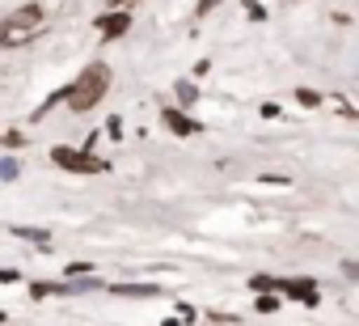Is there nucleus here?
<instances>
[{"label":"nucleus","mask_w":359,"mask_h":326,"mask_svg":"<svg viewBox=\"0 0 359 326\" xmlns=\"http://www.w3.org/2000/svg\"><path fill=\"white\" fill-rule=\"evenodd\" d=\"M106 89H110V68H106V64H89V68L68 85L64 102H68L76 115H85V110H93V106L106 98Z\"/></svg>","instance_id":"f257e3e1"},{"label":"nucleus","mask_w":359,"mask_h":326,"mask_svg":"<svg viewBox=\"0 0 359 326\" xmlns=\"http://www.w3.org/2000/svg\"><path fill=\"white\" fill-rule=\"evenodd\" d=\"M43 18H47L43 5H26V9L9 13L5 22H0V47H13V43H22V39H34L39 26H43Z\"/></svg>","instance_id":"f03ea898"},{"label":"nucleus","mask_w":359,"mask_h":326,"mask_svg":"<svg viewBox=\"0 0 359 326\" xmlns=\"http://www.w3.org/2000/svg\"><path fill=\"white\" fill-rule=\"evenodd\" d=\"M51 161L55 166H64V170H72V174H102V170H110V161H102V157H93L89 148H51Z\"/></svg>","instance_id":"7ed1b4c3"},{"label":"nucleus","mask_w":359,"mask_h":326,"mask_svg":"<svg viewBox=\"0 0 359 326\" xmlns=\"http://www.w3.org/2000/svg\"><path fill=\"white\" fill-rule=\"evenodd\" d=\"M161 119H165V127H169V131H177V136H195V131H203V123H199V119H191L187 110H177V106H165V110H161Z\"/></svg>","instance_id":"20e7f679"},{"label":"nucleus","mask_w":359,"mask_h":326,"mask_svg":"<svg viewBox=\"0 0 359 326\" xmlns=\"http://www.w3.org/2000/svg\"><path fill=\"white\" fill-rule=\"evenodd\" d=\"M93 26L102 30V39H123L127 26H131V18H127V9H110V13H102Z\"/></svg>","instance_id":"39448f33"},{"label":"nucleus","mask_w":359,"mask_h":326,"mask_svg":"<svg viewBox=\"0 0 359 326\" xmlns=\"http://www.w3.org/2000/svg\"><path fill=\"white\" fill-rule=\"evenodd\" d=\"M283 292H287L292 301H300V305H317V284H313V280H287Z\"/></svg>","instance_id":"423d86ee"},{"label":"nucleus","mask_w":359,"mask_h":326,"mask_svg":"<svg viewBox=\"0 0 359 326\" xmlns=\"http://www.w3.org/2000/svg\"><path fill=\"white\" fill-rule=\"evenodd\" d=\"M173 93H177V102H182V106H195V102H199V85H195V81H177Z\"/></svg>","instance_id":"0eeeda50"},{"label":"nucleus","mask_w":359,"mask_h":326,"mask_svg":"<svg viewBox=\"0 0 359 326\" xmlns=\"http://www.w3.org/2000/svg\"><path fill=\"white\" fill-rule=\"evenodd\" d=\"M118 296H156V284H114Z\"/></svg>","instance_id":"6e6552de"},{"label":"nucleus","mask_w":359,"mask_h":326,"mask_svg":"<svg viewBox=\"0 0 359 326\" xmlns=\"http://www.w3.org/2000/svg\"><path fill=\"white\" fill-rule=\"evenodd\" d=\"M13 233H18V237H26V242H34V246H43V250L51 246V237H47V229H13Z\"/></svg>","instance_id":"1a4fd4ad"},{"label":"nucleus","mask_w":359,"mask_h":326,"mask_svg":"<svg viewBox=\"0 0 359 326\" xmlns=\"http://www.w3.org/2000/svg\"><path fill=\"white\" fill-rule=\"evenodd\" d=\"M0 178H5V183H13V178H18V161H13V157L0 161Z\"/></svg>","instance_id":"9d476101"},{"label":"nucleus","mask_w":359,"mask_h":326,"mask_svg":"<svg viewBox=\"0 0 359 326\" xmlns=\"http://www.w3.org/2000/svg\"><path fill=\"white\" fill-rule=\"evenodd\" d=\"M296 102H300V106H321V93H313V89H296Z\"/></svg>","instance_id":"9b49d317"},{"label":"nucleus","mask_w":359,"mask_h":326,"mask_svg":"<svg viewBox=\"0 0 359 326\" xmlns=\"http://www.w3.org/2000/svg\"><path fill=\"white\" fill-rule=\"evenodd\" d=\"M258 309H262V313H275V309H279V301H275L271 292H262V296H258Z\"/></svg>","instance_id":"f8f14e48"},{"label":"nucleus","mask_w":359,"mask_h":326,"mask_svg":"<svg viewBox=\"0 0 359 326\" xmlns=\"http://www.w3.org/2000/svg\"><path fill=\"white\" fill-rule=\"evenodd\" d=\"M245 13H250V18H258V22H262V18H266V9H262V5H258V0H245Z\"/></svg>","instance_id":"ddd939ff"},{"label":"nucleus","mask_w":359,"mask_h":326,"mask_svg":"<svg viewBox=\"0 0 359 326\" xmlns=\"http://www.w3.org/2000/svg\"><path fill=\"white\" fill-rule=\"evenodd\" d=\"M106 131H110V136H114V140H123V119H118V115H114V119H110V123H106Z\"/></svg>","instance_id":"4468645a"},{"label":"nucleus","mask_w":359,"mask_h":326,"mask_svg":"<svg viewBox=\"0 0 359 326\" xmlns=\"http://www.w3.org/2000/svg\"><path fill=\"white\" fill-rule=\"evenodd\" d=\"M64 271H68V275H89V263H68Z\"/></svg>","instance_id":"2eb2a0df"},{"label":"nucleus","mask_w":359,"mask_h":326,"mask_svg":"<svg viewBox=\"0 0 359 326\" xmlns=\"http://www.w3.org/2000/svg\"><path fill=\"white\" fill-rule=\"evenodd\" d=\"M250 288H254V292H266V288H271V280H266V275H254V280H250Z\"/></svg>","instance_id":"dca6fc26"},{"label":"nucleus","mask_w":359,"mask_h":326,"mask_svg":"<svg viewBox=\"0 0 359 326\" xmlns=\"http://www.w3.org/2000/svg\"><path fill=\"white\" fill-rule=\"evenodd\" d=\"M5 144H9V148H18V144H26V136H22V131H9V136H5Z\"/></svg>","instance_id":"f3484780"},{"label":"nucleus","mask_w":359,"mask_h":326,"mask_svg":"<svg viewBox=\"0 0 359 326\" xmlns=\"http://www.w3.org/2000/svg\"><path fill=\"white\" fill-rule=\"evenodd\" d=\"M135 0H106V9H131Z\"/></svg>","instance_id":"a211bd4d"},{"label":"nucleus","mask_w":359,"mask_h":326,"mask_svg":"<svg viewBox=\"0 0 359 326\" xmlns=\"http://www.w3.org/2000/svg\"><path fill=\"white\" fill-rule=\"evenodd\" d=\"M18 280H22L18 271H0V284H18Z\"/></svg>","instance_id":"6ab92c4d"},{"label":"nucleus","mask_w":359,"mask_h":326,"mask_svg":"<svg viewBox=\"0 0 359 326\" xmlns=\"http://www.w3.org/2000/svg\"><path fill=\"white\" fill-rule=\"evenodd\" d=\"M216 5H220V0H203V5H199V18H203V13H212Z\"/></svg>","instance_id":"aec40b11"},{"label":"nucleus","mask_w":359,"mask_h":326,"mask_svg":"<svg viewBox=\"0 0 359 326\" xmlns=\"http://www.w3.org/2000/svg\"><path fill=\"white\" fill-rule=\"evenodd\" d=\"M0 322H5V313H0Z\"/></svg>","instance_id":"412c9836"}]
</instances>
